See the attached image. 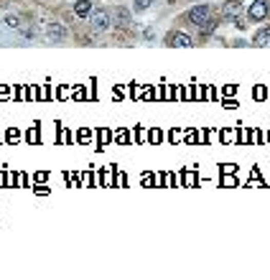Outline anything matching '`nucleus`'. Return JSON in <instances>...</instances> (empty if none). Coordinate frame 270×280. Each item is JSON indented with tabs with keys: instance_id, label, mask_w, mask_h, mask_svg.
Returning <instances> with one entry per match:
<instances>
[{
	"instance_id": "obj_10",
	"label": "nucleus",
	"mask_w": 270,
	"mask_h": 280,
	"mask_svg": "<svg viewBox=\"0 0 270 280\" xmlns=\"http://www.w3.org/2000/svg\"><path fill=\"white\" fill-rule=\"evenodd\" d=\"M5 23H8V26H10V28H18V26H21V23H18V18H15V15H8V18H5Z\"/></svg>"
},
{
	"instance_id": "obj_2",
	"label": "nucleus",
	"mask_w": 270,
	"mask_h": 280,
	"mask_svg": "<svg viewBox=\"0 0 270 280\" xmlns=\"http://www.w3.org/2000/svg\"><path fill=\"white\" fill-rule=\"evenodd\" d=\"M168 46L191 49V46H194V41H191V36H186V33H171V36H168Z\"/></svg>"
},
{
	"instance_id": "obj_5",
	"label": "nucleus",
	"mask_w": 270,
	"mask_h": 280,
	"mask_svg": "<svg viewBox=\"0 0 270 280\" xmlns=\"http://www.w3.org/2000/svg\"><path fill=\"white\" fill-rule=\"evenodd\" d=\"M240 13H242V3L240 0H227L224 3V15L227 18H240Z\"/></svg>"
},
{
	"instance_id": "obj_1",
	"label": "nucleus",
	"mask_w": 270,
	"mask_h": 280,
	"mask_svg": "<svg viewBox=\"0 0 270 280\" xmlns=\"http://www.w3.org/2000/svg\"><path fill=\"white\" fill-rule=\"evenodd\" d=\"M209 18H211L209 5H197V8H191V10H189V21H191L194 26H199V28H202Z\"/></svg>"
},
{
	"instance_id": "obj_11",
	"label": "nucleus",
	"mask_w": 270,
	"mask_h": 280,
	"mask_svg": "<svg viewBox=\"0 0 270 280\" xmlns=\"http://www.w3.org/2000/svg\"><path fill=\"white\" fill-rule=\"evenodd\" d=\"M148 8V0H138V5H135V10H145Z\"/></svg>"
},
{
	"instance_id": "obj_4",
	"label": "nucleus",
	"mask_w": 270,
	"mask_h": 280,
	"mask_svg": "<svg viewBox=\"0 0 270 280\" xmlns=\"http://www.w3.org/2000/svg\"><path fill=\"white\" fill-rule=\"evenodd\" d=\"M92 26H94V31H107V26H110V15H107L105 10H94V15H92Z\"/></svg>"
},
{
	"instance_id": "obj_3",
	"label": "nucleus",
	"mask_w": 270,
	"mask_h": 280,
	"mask_svg": "<svg viewBox=\"0 0 270 280\" xmlns=\"http://www.w3.org/2000/svg\"><path fill=\"white\" fill-rule=\"evenodd\" d=\"M268 15V3L265 0H255L253 5H250V18L253 21H263Z\"/></svg>"
},
{
	"instance_id": "obj_8",
	"label": "nucleus",
	"mask_w": 270,
	"mask_h": 280,
	"mask_svg": "<svg viewBox=\"0 0 270 280\" xmlns=\"http://www.w3.org/2000/svg\"><path fill=\"white\" fill-rule=\"evenodd\" d=\"M49 36H51V38H56V41H62V38H64V28L54 23V26H49Z\"/></svg>"
},
{
	"instance_id": "obj_7",
	"label": "nucleus",
	"mask_w": 270,
	"mask_h": 280,
	"mask_svg": "<svg viewBox=\"0 0 270 280\" xmlns=\"http://www.w3.org/2000/svg\"><path fill=\"white\" fill-rule=\"evenodd\" d=\"M255 44L258 46H270V28H263L255 33Z\"/></svg>"
},
{
	"instance_id": "obj_6",
	"label": "nucleus",
	"mask_w": 270,
	"mask_h": 280,
	"mask_svg": "<svg viewBox=\"0 0 270 280\" xmlns=\"http://www.w3.org/2000/svg\"><path fill=\"white\" fill-rule=\"evenodd\" d=\"M74 13H76L79 18H87V15L92 13V3H89V0H79V3L74 5Z\"/></svg>"
},
{
	"instance_id": "obj_9",
	"label": "nucleus",
	"mask_w": 270,
	"mask_h": 280,
	"mask_svg": "<svg viewBox=\"0 0 270 280\" xmlns=\"http://www.w3.org/2000/svg\"><path fill=\"white\" fill-rule=\"evenodd\" d=\"M214 26H217V23H214V21L209 18V21H206V23H204V26H202V33H206V36H209V33L214 31Z\"/></svg>"
}]
</instances>
